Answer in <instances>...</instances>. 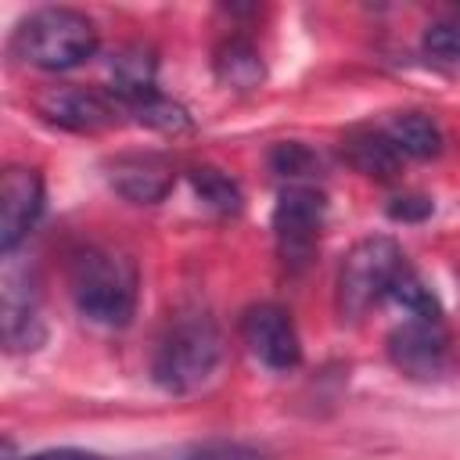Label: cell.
I'll list each match as a JSON object with an SVG mask.
<instances>
[{
  "mask_svg": "<svg viewBox=\"0 0 460 460\" xmlns=\"http://www.w3.org/2000/svg\"><path fill=\"white\" fill-rule=\"evenodd\" d=\"M68 291L86 320L126 327L137 309V270L119 252L83 248L68 262Z\"/></svg>",
  "mask_w": 460,
  "mask_h": 460,
  "instance_id": "cell-1",
  "label": "cell"
},
{
  "mask_svg": "<svg viewBox=\"0 0 460 460\" xmlns=\"http://www.w3.org/2000/svg\"><path fill=\"white\" fill-rule=\"evenodd\" d=\"M223 356V338L219 327L208 313H180L169 320L155 345L151 359V377L165 392H194L205 385Z\"/></svg>",
  "mask_w": 460,
  "mask_h": 460,
  "instance_id": "cell-2",
  "label": "cell"
},
{
  "mask_svg": "<svg viewBox=\"0 0 460 460\" xmlns=\"http://www.w3.org/2000/svg\"><path fill=\"white\" fill-rule=\"evenodd\" d=\"M11 50L43 72H68L93 58L97 29L75 7H40L14 29Z\"/></svg>",
  "mask_w": 460,
  "mask_h": 460,
  "instance_id": "cell-3",
  "label": "cell"
},
{
  "mask_svg": "<svg viewBox=\"0 0 460 460\" xmlns=\"http://www.w3.org/2000/svg\"><path fill=\"white\" fill-rule=\"evenodd\" d=\"M402 266H406V259L392 237L356 241L341 255V266H338V309H341V316H363L381 298H388Z\"/></svg>",
  "mask_w": 460,
  "mask_h": 460,
  "instance_id": "cell-4",
  "label": "cell"
},
{
  "mask_svg": "<svg viewBox=\"0 0 460 460\" xmlns=\"http://www.w3.org/2000/svg\"><path fill=\"white\" fill-rule=\"evenodd\" d=\"M323 212H327V201L313 183H288L277 194L273 237H277V252H280L288 270H305L309 266V259L316 252V241H320Z\"/></svg>",
  "mask_w": 460,
  "mask_h": 460,
  "instance_id": "cell-5",
  "label": "cell"
},
{
  "mask_svg": "<svg viewBox=\"0 0 460 460\" xmlns=\"http://www.w3.org/2000/svg\"><path fill=\"white\" fill-rule=\"evenodd\" d=\"M388 359L417 381H431L449 367V334L442 320H402L388 334Z\"/></svg>",
  "mask_w": 460,
  "mask_h": 460,
  "instance_id": "cell-6",
  "label": "cell"
},
{
  "mask_svg": "<svg viewBox=\"0 0 460 460\" xmlns=\"http://www.w3.org/2000/svg\"><path fill=\"white\" fill-rule=\"evenodd\" d=\"M241 331H244V341H248L252 356L259 363H266L270 370H291V367H298L302 341H298V331H295L288 309H280L273 302H259V305H252L244 313Z\"/></svg>",
  "mask_w": 460,
  "mask_h": 460,
  "instance_id": "cell-7",
  "label": "cell"
},
{
  "mask_svg": "<svg viewBox=\"0 0 460 460\" xmlns=\"http://www.w3.org/2000/svg\"><path fill=\"white\" fill-rule=\"evenodd\" d=\"M43 212V176L29 165H11L0 180V248L11 255Z\"/></svg>",
  "mask_w": 460,
  "mask_h": 460,
  "instance_id": "cell-8",
  "label": "cell"
},
{
  "mask_svg": "<svg viewBox=\"0 0 460 460\" xmlns=\"http://www.w3.org/2000/svg\"><path fill=\"white\" fill-rule=\"evenodd\" d=\"M36 111L61 129L72 133H97L115 122V104L86 86H50L36 97Z\"/></svg>",
  "mask_w": 460,
  "mask_h": 460,
  "instance_id": "cell-9",
  "label": "cell"
},
{
  "mask_svg": "<svg viewBox=\"0 0 460 460\" xmlns=\"http://www.w3.org/2000/svg\"><path fill=\"white\" fill-rule=\"evenodd\" d=\"M0 327H4V345L11 352H29L43 341V323H40V291L29 280V270L7 266L4 273V302H0Z\"/></svg>",
  "mask_w": 460,
  "mask_h": 460,
  "instance_id": "cell-10",
  "label": "cell"
},
{
  "mask_svg": "<svg viewBox=\"0 0 460 460\" xmlns=\"http://www.w3.org/2000/svg\"><path fill=\"white\" fill-rule=\"evenodd\" d=\"M108 169L111 187L133 205H158L176 183L172 165L158 155H122Z\"/></svg>",
  "mask_w": 460,
  "mask_h": 460,
  "instance_id": "cell-11",
  "label": "cell"
},
{
  "mask_svg": "<svg viewBox=\"0 0 460 460\" xmlns=\"http://www.w3.org/2000/svg\"><path fill=\"white\" fill-rule=\"evenodd\" d=\"M155 72H158V61H155V50L144 47V43H126L115 50L111 58V93L115 101H137L155 86Z\"/></svg>",
  "mask_w": 460,
  "mask_h": 460,
  "instance_id": "cell-12",
  "label": "cell"
},
{
  "mask_svg": "<svg viewBox=\"0 0 460 460\" xmlns=\"http://www.w3.org/2000/svg\"><path fill=\"white\" fill-rule=\"evenodd\" d=\"M341 155H345V162H349L356 172L374 176V180L395 176L399 158H402V155L395 151V144L388 140L385 129H352V133L341 140Z\"/></svg>",
  "mask_w": 460,
  "mask_h": 460,
  "instance_id": "cell-13",
  "label": "cell"
},
{
  "mask_svg": "<svg viewBox=\"0 0 460 460\" xmlns=\"http://www.w3.org/2000/svg\"><path fill=\"white\" fill-rule=\"evenodd\" d=\"M212 68L219 75V83H226L230 90H255L266 75L262 68V54L255 50L252 40L244 36H230L216 47V58H212Z\"/></svg>",
  "mask_w": 460,
  "mask_h": 460,
  "instance_id": "cell-14",
  "label": "cell"
},
{
  "mask_svg": "<svg viewBox=\"0 0 460 460\" xmlns=\"http://www.w3.org/2000/svg\"><path fill=\"white\" fill-rule=\"evenodd\" d=\"M388 140L395 144L399 155L406 158H435L442 151V133L438 126L420 115V111H406V115H395L388 126H385Z\"/></svg>",
  "mask_w": 460,
  "mask_h": 460,
  "instance_id": "cell-15",
  "label": "cell"
},
{
  "mask_svg": "<svg viewBox=\"0 0 460 460\" xmlns=\"http://www.w3.org/2000/svg\"><path fill=\"white\" fill-rule=\"evenodd\" d=\"M126 108H129V115H133L137 122H144V126H151V129H158V133H183V129H190L187 108L176 104V101H169V97L158 93V90H151V93H144V97H137V101H126Z\"/></svg>",
  "mask_w": 460,
  "mask_h": 460,
  "instance_id": "cell-16",
  "label": "cell"
},
{
  "mask_svg": "<svg viewBox=\"0 0 460 460\" xmlns=\"http://www.w3.org/2000/svg\"><path fill=\"white\" fill-rule=\"evenodd\" d=\"M190 187H194V194L208 205V208H216V212H223V216H237L241 212V187L226 176V172H219V169H212V165H201V169H194L190 172Z\"/></svg>",
  "mask_w": 460,
  "mask_h": 460,
  "instance_id": "cell-17",
  "label": "cell"
},
{
  "mask_svg": "<svg viewBox=\"0 0 460 460\" xmlns=\"http://www.w3.org/2000/svg\"><path fill=\"white\" fill-rule=\"evenodd\" d=\"M388 298L392 302H399L410 316H417V320H442V309H438V298L431 295V288L410 270V266H402L399 270V277H395V284H392V291H388Z\"/></svg>",
  "mask_w": 460,
  "mask_h": 460,
  "instance_id": "cell-18",
  "label": "cell"
},
{
  "mask_svg": "<svg viewBox=\"0 0 460 460\" xmlns=\"http://www.w3.org/2000/svg\"><path fill=\"white\" fill-rule=\"evenodd\" d=\"M270 165H273V172H277V176H284V180L298 183L302 176H309V172H316V169H320V158H316L305 144L288 140V144H277V147L270 151Z\"/></svg>",
  "mask_w": 460,
  "mask_h": 460,
  "instance_id": "cell-19",
  "label": "cell"
},
{
  "mask_svg": "<svg viewBox=\"0 0 460 460\" xmlns=\"http://www.w3.org/2000/svg\"><path fill=\"white\" fill-rule=\"evenodd\" d=\"M180 460H262V453L255 446L244 442H201L194 449H187Z\"/></svg>",
  "mask_w": 460,
  "mask_h": 460,
  "instance_id": "cell-20",
  "label": "cell"
},
{
  "mask_svg": "<svg viewBox=\"0 0 460 460\" xmlns=\"http://www.w3.org/2000/svg\"><path fill=\"white\" fill-rule=\"evenodd\" d=\"M431 208H435L431 198H424V194H402V198H392L388 216L392 219H402V223H417V219H428Z\"/></svg>",
  "mask_w": 460,
  "mask_h": 460,
  "instance_id": "cell-21",
  "label": "cell"
},
{
  "mask_svg": "<svg viewBox=\"0 0 460 460\" xmlns=\"http://www.w3.org/2000/svg\"><path fill=\"white\" fill-rule=\"evenodd\" d=\"M18 460H111V456H104V453H90V449H72V446H61V449H43V453L18 456Z\"/></svg>",
  "mask_w": 460,
  "mask_h": 460,
  "instance_id": "cell-22",
  "label": "cell"
},
{
  "mask_svg": "<svg viewBox=\"0 0 460 460\" xmlns=\"http://www.w3.org/2000/svg\"><path fill=\"white\" fill-rule=\"evenodd\" d=\"M453 29H456V61H460V22H453Z\"/></svg>",
  "mask_w": 460,
  "mask_h": 460,
  "instance_id": "cell-23",
  "label": "cell"
}]
</instances>
